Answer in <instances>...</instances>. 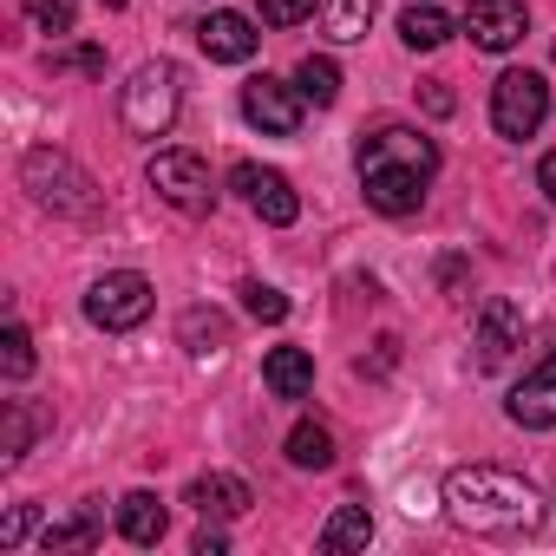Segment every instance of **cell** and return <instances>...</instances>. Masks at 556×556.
Masks as SVG:
<instances>
[{"instance_id": "obj_27", "label": "cell", "mask_w": 556, "mask_h": 556, "mask_svg": "<svg viewBox=\"0 0 556 556\" xmlns=\"http://www.w3.org/2000/svg\"><path fill=\"white\" fill-rule=\"evenodd\" d=\"M40 34H73V0H21Z\"/></svg>"}, {"instance_id": "obj_1", "label": "cell", "mask_w": 556, "mask_h": 556, "mask_svg": "<svg viewBox=\"0 0 556 556\" xmlns=\"http://www.w3.org/2000/svg\"><path fill=\"white\" fill-rule=\"evenodd\" d=\"M445 510L471 536H530L543 523L536 484L504 471V465H458V471H445Z\"/></svg>"}, {"instance_id": "obj_5", "label": "cell", "mask_w": 556, "mask_h": 556, "mask_svg": "<svg viewBox=\"0 0 556 556\" xmlns=\"http://www.w3.org/2000/svg\"><path fill=\"white\" fill-rule=\"evenodd\" d=\"M543 118H549V86H543V73L517 66V73H504V79L491 86V125H497V138H536Z\"/></svg>"}, {"instance_id": "obj_9", "label": "cell", "mask_w": 556, "mask_h": 556, "mask_svg": "<svg viewBox=\"0 0 556 556\" xmlns=\"http://www.w3.org/2000/svg\"><path fill=\"white\" fill-rule=\"evenodd\" d=\"M229 190H242V197H249V210H255L262 223H275V229H289V223L302 216V197H295V184H289L282 170L236 164V170H229Z\"/></svg>"}, {"instance_id": "obj_22", "label": "cell", "mask_w": 556, "mask_h": 556, "mask_svg": "<svg viewBox=\"0 0 556 556\" xmlns=\"http://www.w3.org/2000/svg\"><path fill=\"white\" fill-rule=\"evenodd\" d=\"M295 86H302L308 105H334V99H341V66H334L328 53H308V60L295 66Z\"/></svg>"}, {"instance_id": "obj_31", "label": "cell", "mask_w": 556, "mask_h": 556, "mask_svg": "<svg viewBox=\"0 0 556 556\" xmlns=\"http://www.w3.org/2000/svg\"><path fill=\"white\" fill-rule=\"evenodd\" d=\"M419 105H426L432 118H452V105H458V99L445 92V79H419Z\"/></svg>"}, {"instance_id": "obj_23", "label": "cell", "mask_w": 556, "mask_h": 556, "mask_svg": "<svg viewBox=\"0 0 556 556\" xmlns=\"http://www.w3.org/2000/svg\"><path fill=\"white\" fill-rule=\"evenodd\" d=\"M184 348H190V354L229 348V321H223L216 308H190V315H184Z\"/></svg>"}, {"instance_id": "obj_30", "label": "cell", "mask_w": 556, "mask_h": 556, "mask_svg": "<svg viewBox=\"0 0 556 556\" xmlns=\"http://www.w3.org/2000/svg\"><path fill=\"white\" fill-rule=\"evenodd\" d=\"M27 530H34V504H14V510H8V523H0V549H21V543H27Z\"/></svg>"}, {"instance_id": "obj_12", "label": "cell", "mask_w": 556, "mask_h": 556, "mask_svg": "<svg viewBox=\"0 0 556 556\" xmlns=\"http://www.w3.org/2000/svg\"><path fill=\"white\" fill-rule=\"evenodd\" d=\"M510 419H517L523 432H549V426H556V348H549V361H536V367L517 380Z\"/></svg>"}, {"instance_id": "obj_8", "label": "cell", "mask_w": 556, "mask_h": 556, "mask_svg": "<svg viewBox=\"0 0 556 556\" xmlns=\"http://www.w3.org/2000/svg\"><path fill=\"white\" fill-rule=\"evenodd\" d=\"M242 118L268 138H295L302 131V86H282V79H249L242 86Z\"/></svg>"}, {"instance_id": "obj_3", "label": "cell", "mask_w": 556, "mask_h": 556, "mask_svg": "<svg viewBox=\"0 0 556 556\" xmlns=\"http://www.w3.org/2000/svg\"><path fill=\"white\" fill-rule=\"evenodd\" d=\"M21 184H27L34 203L53 210V216H73V223H92V216H99V184H92L66 151H53V144H40V151L21 157Z\"/></svg>"}, {"instance_id": "obj_2", "label": "cell", "mask_w": 556, "mask_h": 556, "mask_svg": "<svg viewBox=\"0 0 556 556\" xmlns=\"http://www.w3.org/2000/svg\"><path fill=\"white\" fill-rule=\"evenodd\" d=\"M439 170V144L413 125H380L361 138V190L380 216H413L426 203V184Z\"/></svg>"}, {"instance_id": "obj_7", "label": "cell", "mask_w": 556, "mask_h": 556, "mask_svg": "<svg viewBox=\"0 0 556 556\" xmlns=\"http://www.w3.org/2000/svg\"><path fill=\"white\" fill-rule=\"evenodd\" d=\"M151 190L177 210V216H210L216 190H210V164L197 151H157L151 157Z\"/></svg>"}, {"instance_id": "obj_6", "label": "cell", "mask_w": 556, "mask_h": 556, "mask_svg": "<svg viewBox=\"0 0 556 556\" xmlns=\"http://www.w3.org/2000/svg\"><path fill=\"white\" fill-rule=\"evenodd\" d=\"M86 315H92V328H105V334H131V328L151 315V282H144L138 268H112V275H99V282H92Z\"/></svg>"}, {"instance_id": "obj_14", "label": "cell", "mask_w": 556, "mask_h": 556, "mask_svg": "<svg viewBox=\"0 0 556 556\" xmlns=\"http://www.w3.org/2000/svg\"><path fill=\"white\" fill-rule=\"evenodd\" d=\"M197 47L210 53V60H223V66H242L249 53H255V21L249 14H210L203 27H197Z\"/></svg>"}, {"instance_id": "obj_21", "label": "cell", "mask_w": 556, "mask_h": 556, "mask_svg": "<svg viewBox=\"0 0 556 556\" xmlns=\"http://www.w3.org/2000/svg\"><path fill=\"white\" fill-rule=\"evenodd\" d=\"M289 465H302V471H328V465H334V432L315 426V419H302V426L289 432Z\"/></svg>"}, {"instance_id": "obj_19", "label": "cell", "mask_w": 556, "mask_h": 556, "mask_svg": "<svg viewBox=\"0 0 556 556\" xmlns=\"http://www.w3.org/2000/svg\"><path fill=\"white\" fill-rule=\"evenodd\" d=\"M99 530H105V517L86 504V510H73L66 523H47V530H40V549H47V556H60V549H92Z\"/></svg>"}, {"instance_id": "obj_28", "label": "cell", "mask_w": 556, "mask_h": 556, "mask_svg": "<svg viewBox=\"0 0 556 556\" xmlns=\"http://www.w3.org/2000/svg\"><path fill=\"white\" fill-rule=\"evenodd\" d=\"M255 14H262L268 27H302V21L315 14V0H255Z\"/></svg>"}, {"instance_id": "obj_33", "label": "cell", "mask_w": 556, "mask_h": 556, "mask_svg": "<svg viewBox=\"0 0 556 556\" xmlns=\"http://www.w3.org/2000/svg\"><path fill=\"white\" fill-rule=\"evenodd\" d=\"M99 8H112V14H118V8H125V0H99Z\"/></svg>"}, {"instance_id": "obj_13", "label": "cell", "mask_w": 556, "mask_h": 556, "mask_svg": "<svg viewBox=\"0 0 556 556\" xmlns=\"http://www.w3.org/2000/svg\"><path fill=\"white\" fill-rule=\"evenodd\" d=\"M184 504H190L197 517H216V523H229V517H242L255 497H249V484H242V478H229V471H203V478H190Z\"/></svg>"}, {"instance_id": "obj_26", "label": "cell", "mask_w": 556, "mask_h": 556, "mask_svg": "<svg viewBox=\"0 0 556 556\" xmlns=\"http://www.w3.org/2000/svg\"><path fill=\"white\" fill-rule=\"evenodd\" d=\"M0 367H8V380H27V374H34V334H27V328H8V334H0Z\"/></svg>"}, {"instance_id": "obj_32", "label": "cell", "mask_w": 556, "mask_h": 556, "mask_svg": "<svg viewBox=\"0 0 556 556\" xmlns=\"http://www.w3.org/2000/svg\"><path fill=\"white\" fill-rule=\"evenodd\" d=\"M536 184H543V197H549V203H556V151H549V157H543V164H536Z\"/></svg>"}, {"instance_id": "obj_17", "label": "cell", "mask_w": 556, "mask_h": 556, "mask_svg": "<svg viewBox=\"0 0 556 556\" xmlns=\"http://www.w3.org/2000/svg\"><path fill=\"white\" fill-rule=\"evenodd\" d=\"M374 543V510L367 504H341L328 523H321V549L328 556H348V549H367Z\"/></svg>"}, {"instance_id": "obj_25", "label": "cell", "mask_w": 556, "mask_h": 556, "mask_svg": "<svg viewBox=\"0 0 556 556\" xmlns=\"http://www.w3.org/2000/svg\"><path fill=\"white\" fill-rule=\"evenodd\" d=\"M242 308H249L255 321H289V295L268 289V282H242Z\"/></svg>"}, {"instance_id": "obj_29", "label": "cell", "mask_w": 556, "mask_h": 556, "mask_svg": "<svg viewBox=\"0 0 556 556\" xmlns=\"http://www.w3.org/2000/svg\"><path fill=\"white\" fill-rule=\"evenodd\" d=\"M47 66H53V73H105V47H66V53H53Z\"/></svg>"}, {"instance_id": "obj_15", "label": "cell", "mask_w": 556, "mask_h": 556, "mask_svg": "<svg viewBox=\"0 0 556 556\" xmlns=\"http://www.w3.org/2000/svg\"><path fill=\"white\" fill-rule=\"evenodd\" d=\"M262 380H268V393H275V400H302V393L315 387V361H308L302 348H268Z\"/></svg>"}, {"instance_id": "obj_24", "label": "cell", "mask_w": 556, "mask_h": 556, "mask_svg": "<svg viewBox=\"0 0 556 556\" xmlns=\"http://www.w3.org/2000/svg\"><path fill=\"white\" fill-rule=\"evenodd\" d=\"M27 445H34V413H27L21 400H8V439H0V458L21 465V458H27Z\"/></svg>"}, {"instance_id": "obj_10", "label": "cell", "mask_w": 556, "mask_h": 556, "mask_svg": "<svg viewBox=\"0 0 556 556\" xmlns=\"http://www.w3.org/2000/svg\"><path fill=\"white\" fill-rule=\"evenodd\" d=\"M517 348H523V308L504 302V295H491V302L478 308V367L491 374V367H504Z\"/></svg>"}, {"instance_id": "obj_20", "label": "cell", "mask_w": 556, "mask_h": 556, "mask_svg": "<svg viewBox=\"0 0 556 556\" xmlns=\"http://www.w3.org/2000/svg\"><path fill=\"white\" fill-rule=\"evenodd\" d=\"M374 8H380V0H321V21H328V40H341V47L367 40V27H374Z\"/></svg>"}, {"instance_id": "obj_4", "label": "cell", "mask_w": 556, "mask_h": 556, "mask_svg": "<svg viewBox=\"0 0 556 556\" xmlns=\"http://www.w3.org/2000/svg\"><path fill=\"white\" fill-rule=\"evenodd\" d=\"M177 105H184V79H177L170 60L138 66L131 86L118 92V118H125V131H138V138H164V131L177 125Z\"/></svg>"}, {"instance_id": "obj_18", "label": "cell", "mask_w": 556, "mask_h": 556, "mask_svg": "<svg viewBox=\"0 0 556 556\" xmlns=\"http://www.w3.org/2000/svg\"><path fill=\"white\" fill-rule=\"evenodd\" d=\"M452 34H458V27L432 8V0H419V8H406V14H400V40H406L413 53H432V47H445Z\"/></svg>"}, {"instance_id": "obj_16", "label": "cell", "mask_w": 556, "mask_h": 556, "mask_svg": "<svg viewBox=\"0 0 556 556\" xmlns=\"http://www.w3.org/2000/svg\"><path fill=\"white\" fill-rule=\"evenodd\" d=\"M164 530H170V510H164L151 491H131V497L118 504V536H125V543H164Z\"/></svg>"}, {"instance_id": "obj_11", "label": "cell", "mask_w": 556, "mask_h": 556, "mask_svg": "<svg viewBox=\"0 0 556 556\" xmlns=\"http://www.w3.org/2000/svg\"><path fill=\"white\" fill-rule=\"evenodd\" d=\"M530 14H523V0H471V14H465V34L484 47V53H510L523 40Z\"/></svg>"}]
</instances>
